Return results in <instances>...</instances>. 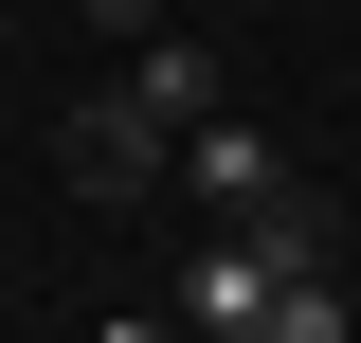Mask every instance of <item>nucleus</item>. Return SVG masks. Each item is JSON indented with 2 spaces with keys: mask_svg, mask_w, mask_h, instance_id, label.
Instances as JSON below:
<instances>
[{
  "mask_svg": "<svg viewBox=\"0 0 361 343\" xmlns=\"http://www.w3.org/2000/svg\"><path fill=\"white\" fill-rule=\"evenodd\" d=\"M54 181H73V199H163V181H180V127L145 109L127 73H109V90L73 109V127H54Z\"/></svg>",
  "mask_w": 361,
  "mask_h": 343,
  "instance_id": "nucleus-1",
  "label": "nucleus"
},
{
  "mask_svg": "<svg viewBox=\"0 0 361 343\" xmlns=\"http://www.w3.org/2000/svg\"><path fill=\"white\" fill-rule=\"evenodd\" d=\"M180 181H199L217 217H271V199H289V145H271L253 109H217V127H180Z\"/></svg>",
  "mask_w": 361,
  "mask_h": 343,
  "instance_id": "nucleus-2",
  "label": "nucleus"
},
{
  "mask_svg": "<svg viewBox=\"0 0 361 343\" xmlns=\"http://www.w3.org/2000/svg\"><path fill=\"white\" fill-rule=\"evenodd\" d=\"M127 90L163 109V127H217V109H235V73H217V37H145V54H127Z\"/></svg>",
  "mask_w": 361,
  "mask_h": 343,
  "instance_id": "nucleus-3",
  "label": "nucleus"
},
{
  "mask_svg": "<svg viewBox=\"0 0 361 343\" xmlns=\"http://www.w3.org/2000/svg\"><path fill=\"white\" fill-rule=\"evenodd\" d=\"M253 343H361V307H343V271H289V289H271V325Z\"/></svg>",
  "mask_w": 361,
  "mask_h": 343,
  "instance_id": "nucleus-4",
  "label": "nucleus"
},
{
  "mask_svg": "<svg viewBox=\"0 0 361 343\" xmlns=\"http://www.w3.org/2000/svg\"><path fill=\"white\" fill-rule=\"evenodd\" d=\"M90 18H109V37H163V0H90Z\"/></svg>",
  "mask_w": 361,
  "mask_h": 343,
  "instance_id": "nucleus-5",
  "label": "nucleus"
}]
</instances>
